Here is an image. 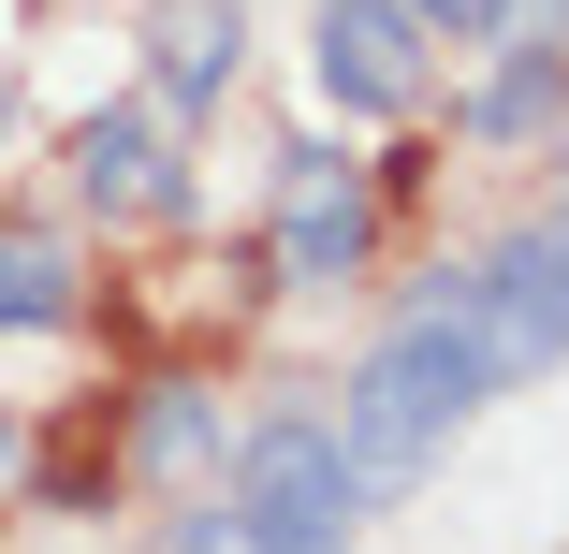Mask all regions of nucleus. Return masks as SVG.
Returning <instances> with one entry per match:
<instances>
[{
	"label": "nucleus",
	"mask_w": 569,
	"mask_h": 554,
	"mask_svg": "<svg viewBox=\"0 0 569 554\" xmlns=\"http://www.w3.org/2000/svg\"><path fill=\"white\" fill-rule=\"evenodd\" d=\"M482 409V365H468V321H452V263L366 336V365L336 380V467H351V511H395L438 453H452V423Z\"/></svg>",
	"instance_id": "f257e3e1"
},
{
	"label": "nucleus",
	"mask_w": 569,
	"mask_h": 554,
	"mask_svg": "<svg viewBox=\"0 0 569 554\" xmlns=\"http://www.w3.org/2000/svg\"><path fill=\"white\" fill-rule=\"evenodd\" d=\"M219 511H234L263 554H351V525H366L321 409H263V423H234V453H219Z\"/></svg>",
	"instance_id": "f03ea898"
},
{
	"label": "nucleus",
	"mask_w": 569,
	"mask_h": 554,
	"mask_svg": "<svg viewBox=\"0 0 569 554\" xmlns=\"http://www.w3.org/2000/svg\"><path fill=\"white\" fill-rule=\"evenodd\" d=\"M452 321H468L482 394H526V380L569 365V278H555V234H540V219L497 234L482 263H452Z\"/></svg>",
	"instance_id": "7ed1b4c3"
},
{
	"label": "nucleus",
	"mask_w": 569,
	"mask_h": 554,
	"mask_svg": "<svg viewBox=\"0 0 569 554\" xmlns=\"http://www.w3.org/2000/svg\"><path fill=\"white\" fill-rule=\"evenodd\" d=\"M263 263H278V292H351L380 263V175L336 147H292L278 204H263Z\"/></svg>",
	"instance_id": "20e7f679"
},
{
	"label": "nucleus",
	"mask_w": 569,
	"mask_h": 554,
	"mask_svg": "<svg viewBox=\"0 0 569 554\" xmlns=\"http://www.w3.org/2000/svg\"><path fill=\"white\" fill-rule=\"evenodd\" d=\"M307 88H321V118H423L438 44H423L409 0H321L307 16Z\"/></svg>",
	"instance_id": "39448f33"
},
{
	"label": "nucleus",
	"mask_w": 569,
	"mask_h": 554,
	"mask_svg": "<svg viewBox=\"0 0 569 554\" xmlns=\"http://www.w3.org/2000/svg\"><path fill=\"white\" fill-rule=\"evenodd\" d=\"M73 219H190V161H176V118L161 102H102L73 132Z\"/></svg>",
	"instance_id": "423d86ee"
},
{
	"label": "nucleus",
	"mask_w": 569,
	"mask_h": 554,
	"mask_svg": "<svg viewBox=\"0 0 569 554\" xmlns=\"http://www.w3.org/2000/svg\"><path fill=\"white\" fill-rule=\"evenodd\" d=\"M234 73H249V0H161V16H147V102H161L176 132L219 118Z\"/></svg>",
	"instance_id": "0eeeda50"
},
{
	"label": "nucleus",
	"mask_w": 569,
	"mask_h": 554,
	"mask_svg": "<svg viewBox=\"0 0 569 554\" xmlns=\"http://www.w3.org/2000/svg\"><path fill=\"white\" fill-rule=\"evenodd\" d=\"M555 118H569V44H497V73L468 88V102H452V132H468V147H555Z\"/></svg>",
	"instance_id": "6e6552de"
},
{
	"label": "nucleus",
	"mask_w": 569,
	"mask_h": 554,
	"mask_svg": "<svg viewBox=\"0 0 569 554\" xmlns=\"http://www.w3.org/2000/svg\"><path fill=\"white\" fill-rule=\"evenodd\" d=\"M219 453H234L219 394H204V380H147V409H132V482H204Z\"/></svg>",
	"instance_id": "1a4fd4ad"
},
{
	"label": "nucleus",
	"mask_w": 569,
	"mask_h": 554,
	"mask_svg": "<svg viewBox=\"0 0 569 554\" xmlns=\"http://www.w3.org/2000/svg\"><path fill=\"white\" fill-rule=\"evenodd\" d=\"M73 234H0V351L44 336V321H73Z\"/></svg>",
	"instance_id": "9d476101"
},
{
	"label": "nucleus",
	"mask_w": 569,
	"mask_h": 554,
	"mask_svg": "<svg viewBox=\"0 0 569 554\" xmlns=\"http://www.w3.org/2000/svg\"><path fill=\"white\" fill-rule=\"evenodd\" d=\"M147 554H263V540H249V525H234V511H219V496H204V511H176V525H161V540H147Z\"/></svg>",
	"instance_id": "9b49d317"
},
{
	"label": "nucleus",
	"mask_w": 569,
	"mask_h": 554,
	"mask_svg": "<svg viewBox=\"0 0 569 554\" xmlns=\"http://www.w3.org/2000/svg\"><path fill=\"white\" fill-rule=\"evenodd\" d=\"M482 44H569V0H497Z\"/></svg>",
	"instance_id": "f8f14e48"
},
{
	"label": "nucleus",
	"mask_w": 569,
	"mask_h": 554,
	"mask_svg": "<svg viewBox=\"0 0 569 554\" xmlns=\"http://www.w3.org/2000/svg\"><path fill=\"white\" fill-rule=\"evenodd\" d=\"M409 16H423V44H482V30H497V0H409Z\"/></svg>",
	"instance_id": "ddd939ff"
},
{
	"label": "nucleus",
	"mask_w": 569,
	"mask_h": 554,
	"mask_svg": "<svg viewBox=\"0 0 569 554\" xmlns=\"http://www.w3.org/2000/svg\"><path fill=\"white\" fill-rule=\"evenodd\" d=\"M0 496H30V423H16V394H0Z\"/></svg>",
	"instance_id": "4468645a"
},
{
	"label": "nucleus",
	"mask_w": 569,
	"mask_h": 554,
	"mask_svg": "<svg viewBox=\"0 0 569 554\" xmlns=\"http://www.w3.org/2000/svg\"><path fill=\"white\" fill-rule=\"evenodd\" d=\"M0 147H16V59H0Z\"/></svg>",
	"instance_id": "2eb2a0df"
},
{
	"label": "nucleus",
	"mask_w": 569,
	"mask_h": 554,
	"mask_svg": "<svg viewBox=\"0 0 569 554\" xmlns=\"http://www.w3.org/2000/svg\"><path fill=\"white\" fill-rule=\"evenodd\" d=\"M540 234H555V278H569V204H555V219H540Z\"/></svg>",
	"instance_id": "dca6fc26"
},
{
	"label": "nucleus",
	"mask_w": 569,
	"mask_h": 554,
	"mask_svg": "<svg viewBox=\"0 0 569 554\" xmlns=\"http://www.w3.org/2000/svg\"><path fill=\"white\" fill-rule=\"evenodd\" d=\"M555 161H569V118H555Z\"/></svg>",
	"instance_id": "f3484780"
}]
</instances>
